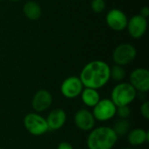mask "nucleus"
Instances as JSON below:
<instances>
[{
	"mask_svg": "<svg viewBox=\"0 0 149 149\" xmlns=\"http://www.w3.org/2000/svg\"><path fill=\"white\" fill-rule=\"evenodd\" d=\"M106 8V3L104 0H92L91 9L95 13L102 12Z\"/></svg>",
	"mask_w": 149,
	"mask_h": 149,
	"instance_id": "obj_19",
	"label": "nucleus"
},
{
	"mask_svg": "<svg viewBox=\"0 0 149 149\" xmlns=\"http://www.w3.org/2000/svg\"><path fill=\"white\" fill-rule=\"evenodd\" d=\"M128 18L124 11L120 9H112L106 16L107 24L115 31H122L127 29Z\"/></svg>",
	"mask_w": 149,
	"mask_h": 149,
	"instance_id": "obj_9",
	"label": "nucleus"
},
{
	"mask_svg": "<svg viewBox=\"0 0 149 149\" xmlns=\"http://www.w3.org/2000/svg\"><path fill=\"white\" fill-rule=\"evenodd\" d=\"M84 89V86L77 76H70L64 79L60 86L62 95L67 99H74L80 95Z\"/></svg>",
	"mask_w": 149,
	"mask_h": 149,
	"instance_id": "obj_7",
	"label": "nucleus"
},
{
	"mask_svg": "<svg viewBox=\"0 0 149 149\" xmlns=\"http://www.w3.org/2000/svg\"><path fill=\"white\" fill-rule=\"evenodd\" d=\"M112 128L113 129L118 137H122L128 134L130 129V124L126 119H120L116 121V123L113 125V127Z\"/></svg>",
	"mask_w": 149,
	"mask_h": 149,
	"instance_id": "obj_17",
	"label": "nucleus"
},
{
	"mask_svg": "<svg viewBox=\"0 0 149 149\" xmlns=\"http://www.w3.org/2000/svg\"><path fill=\"white\" fill-rule=\"evenodd\" d=\"M23 11L24 16L31 21L39 19L42 15V9L40 5L33 0L25 2L23 7Z\"/></svg>",
	"mask_w": 149,
	"mask_h": 149,
	"instance_id": "obj_15",
	"label": "nucleus"
},
{
	"mask_svg": "<svg viewBox=\"0 0 149 149\" xmlns=\"http://www.w3.org/2000/svg\"><path fill=\"white\" fill-rule=\"evenodd\" d=\"M24 126L31 134L35 136L43 135L49 131L46 120L38 113H27L24 118Z\"/></svg>",
	"mask_w": 149,
	"mask_h": 149,
	"instance_id": "obj_4",
	"label": "nucleus"
},
{
	"mask_svg": "<svg viewBox=\"0 0 149 149\" xmlns=\"http://www.w3.org/2000/svg\"><path fill=\"white\" fill-rule=\"evenodd\" d=\"M10 1H11V2H14V3H16V2H19V1H21V0H10Z\"/></svg>",
	"mask_w": 149,
	"mask_h": 149,
	"instance_id": "obj_24",
	"label": "nucleus"
},
{
	"mask_svg": "<svg viewBox=\"0 0 149 149\" xmlns=\"http://www.w3.org/2000/svg\"><path fill=\"white\" fill-rule=\"evenodd\" d=\"M137 51L133 45L130 44H120L119 45L113 52V60L114 64L124 66L130 64L136 58Z\"/></svg>",
	"mask_w": 149,
	"mask_h": 149,
	"instance_id": "obj_5",
	"label": "nucleus"
},
{
	"mask_svg": "<svg viewBox=\"0 0 149 149\" xmlns=\"http://www.w3.org/2000/svg\"><path fill=\"white\" fill-rule=\"evenodd\" d=\"M58 149H73V147L67 141H62L58 144Z\"/></svg>",
	"mask_w": 149,
	"mask_h": 149,
	"instance_id": "obj_22",
	"label": "nucleus"
},
{
	"mask_svg": "<svg viewBox=\"0 0 149 149\" xmlns=\"http://www.w3.org/2000/svg\"><path fill=\"white\" fill-rule=\"evenodd\" d=\"M149 140L148 133L142 128H135L128 132L127 141L128 142L134 147L141 146L148 142Z\"/></svg>",
	"mask_w": 149,
	"mask_h": 149,
	"instance_id": "obj_14",
	"label": "nucleus"
},
{
	"mask_svg": "<svg viewBox=\"0 0 149 149\" xmlns=\"http://www.w3.org/2000/svg\"><path fill=\"white\" fill-rule=\"evenodd\" d=\"M45 120L49 130H58L66 121V113L61 108H56L48 114Z\"/></svg>",
	"mask_w": 149,
	"mask_h": 149,
	"instance_id": "obj_13",
	"label": "nucleus"
},
{
	"mask_svg": "<svg viewBox=\"0 0 149 149\" xmlns=\"http://www.w3.org/2000/svg\"><path fill=\"white\" fill-rule=\"evenodd\" d=\"M116 114L120 117V119H127L131 115V109L129 106L119 107L116 108Z\"/></svg>",
	"mask_w": 149,
	"mask_h": 149,
	"instance_id": "obj_20",
	"label": "nucleus"
},
{
	"mask_svg": "<svg viewBox=\"0 0 149 149\" xmlns=\"http://www.w3.org/2000/svg\"><path fill=\"white\" fill-rule=\"evenodd\" d=\"M80 96L83 103L89 107H93L100 100L98 90L88 87H84L83 91L80 93Z\"/></svg>",
	"mask_w": 149,
	"mask_h": 149,
	"instance_id": "obj_16",
	"label": "nucleus"
},
{
	"mask_svg": "<svg viewBox=\"0 0 149 149\" xmlns=\"http://www.w3.org/2000/svg\"><path fill=\"white\" fill-rule=\"evenodd\" d=\"M124 149H133V148H124Z\"/></svg>",
	"mask_w": 149,
	"mask_h": 149,
	"instance_id": "obj_25",
	"label": "nucleus"
},
{
	"mask_svg": "<svg viewBox=\"0 0 149 149\" xmlns=\"http://www.w3.org/2000/svg\"><path fill=\"white\" fill-rule=\"evenodd\" d=\"M52 104V96L47 90L40 89L34 94L31 100V107L36 113L46 111Z\"/></svg>",
	"mask_w": 149,
	"mask_h": 149,
	"instance_id": "obj_11",
	"label": "nucleus"
},
{
	"mask_svg": "<svg viewBox=\"0 0 149 149\" xmlns=\"http://www.w3.org/2000/svg\"><path fill=\"white\" fill-rule=\"evenodd\" d=\"M0 1H3V0H0Z\"/></svg>",
	"mask_w": 149,
	"mask_h": 149,
	"instance_id": "obj_26",
	"label": "nucleus"
},
{
	"mask_svg": "<svg viewBox=\"0 0 149 149\" xmlns=\"http://www.w3.org/2000/svg\"><path fill=\"white\" fill-rule=\"evenodd\" d=\"M95 118L92 112L87 109H80L74 115V122L76 127L85 132L91 131L95 126Z\"/></svg>",
	"mask_w": 149,
	"mask_h": 149,
	"instance_id": "obj_12",
	"label": "nucleus"
},
{
	"mask_svg": "<svg viewBox=\"0 0 149 149\" xmlns=\"http://www.w3.org/2000/svg\"><path fill=\"white\" fill-rule=\"evenodd\" d=\"M119 137L110 127H99L90 131L86 144L89 149H112Z\"/></svg>",
	"mask_w": 149,
	"mask_h": 149,
	"instance_id": "obj_2",
	"label": "nucleus"
},
{
	"mask_svg": "<svg viewBox=\"0 0 149 149\" xmlns=\"http://www.w3.org/2000/svg\"><path fill=\"white\" fill-rule=\"evenodd\" d=\"M131 86L141 93H147L149 90V72L148 69L139 67L134 69L129 76Z\"/></svg>",
	"mask_w": 149,
	"mask_h": 149,
	"instance_id": "obj_8",
	"label": "nucleus"
},
{
	"mask_svg": "<svg viewBox=\"0 0 149 149\" xmlns=\"http://www.w3.org/2000/svg\"><path fill=\"white\" fill-rule=\"evenodd\" d=\"M137 91L131 86L130 83L121 82L116 85L111 93V100L119 107L129 106L136 98Z\"/></svg>",
	"mask_w": 149,
	"mask_h": 149,
	"instance_id": "obj_3",
	"label": "nucleus"
},
{
	"mask_svg": "<svg viewBox=\"0 0 149 149\" xmlns=\"http://www.w3.org/2000/svg\"><path fill=\"white\" fill-rule=\"evenodd\" d=\"M141 114L142 115V117H144L146 120L149 119V102L148 101H145L141 104Z\"/></svg>",
	"mask_w": 149,
	"mask_h": 149,
	"instance_id": "obj_21",
	"label": "nucleus"
},
{
	"mask_svg": "<svg viewBox=\"0 0 149 149\" xmlns=\"http://www.w3.org/2000/svg\"><path fill=\"white\" fill-rule=\"evenodd\" d=\"M140 15L144 17L145 18H148V17L149 16V8L148 6H144L140 10Z\"/></svg>",
	"mask_w": 149,
	"mask_h": 149,
	"instance_id": "obj_23",
	"label": "nucleus"
},
{
	"mask_svg": "<svg viewBox=\"0 0 149 149\" xmlns=\"http://www.w3.org/2000/svg\"><path fill=\"white\" fill-rule=\"evenodd\" d=\"M117 107L109 99L100 100V101L93 107V114L96 120L107 121L116 115Z\"/></svg>",
	"mask_w": 149,
	"mask_h": 149,
	"instance_id": "obj_6",
	"label": "nucleus"
},
{
	"mask_svg": "<svg viewBox=\"0 0 149 149\" xmlns=\"http://www.w3.org/2000/svg\"><path fill=\"white\" fill-rule=\"evenodd\" d=\"M79 79L84 87L98 90L110 80V66L105 61L93 60L83 67Z\"/></svg>",
	"mask_w": 149,
	"mask_h": 149,
	"instance_id": "obj_1",
	"label": "nucleus"
},
{
	"mask_svg": "<svg viewBox=\"0 0 149 149\" xmlns=\"http://www.w3.org/2000/svg\"><path fill=\"white\" fill-rule=\"evenodd\" d=\"M148 28V21L147 18L139 15L133 16L128 21L127 29L128 31L129 35L135 39L141 38L144 36Z\"/></svg>",
	"mask_w": 149,
	"mask_h": 149,
	"instance_id": "obj_10",
	"label": "nucleus"
},
{
	"mask_svg": "<svg viewBox=\"0 0 149 149\" xmlns=\"http://www.w3.org/2000/svg\"><path fill=\"white\" fill-rule=\"evenodd\" d=\"M0 149H2V148H0Z\"/></svg>",
	"mask_w": 149,
	"mask_h": 149,
	"instance_id": "obj_27",
	"label": "nucleus"
},
{
	"mask_svg": "<svg viewBox=\"0 0 149 149\" xmlns=\"http://www.w3.org/2000/svg\"><path fill=\"white\" fill-rule=\"evenodd\" d=\"M126 77V71L123 66L119 65H114L110 67V79L116 82H121Z\"/></svg>",
	"mask_w": 149,
	"mask_h": 149,
	"instance_id": "obj_18",
	"label": "nucleus"
}]
</instances>
